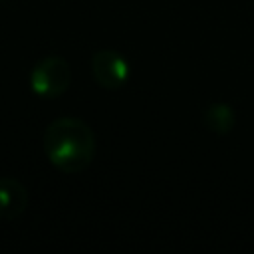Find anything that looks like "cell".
I'll return each instance as SVG.
<instances>
[{
    "label": "cell",
    "mask_w": 254,
    "mask_h": 254,
    "mask_svg": "<svg viewBox=\"0 0 254 254\" xmlns=\"http://www.w3.org/2000/svg\"><path fill=\"white\" fill-rule=\"evenodd\" d=\"M204 125L214 135H228L234 129V109L228 103H212L204 111Z\"/></svg>",
    "instance_id": "5"
},
{
    "label": "cell",
    "mask_w": 254,
    "mask_h": 254,
    "mask_svg": "<svg viewBox=\"0 0 254 254\" xmlns=\"http://www.w3.org/2000/svg\"><path fill=\"white\" fill-rule=\"evenodd\" d=\"M42 145L50 165L65 175L85 171L95 155V135L79 117H58L50 121L44 129Z\"/></svg>",
    "instance_id": "1"
},
{
    "label": "cell",
    "mask_w": 254,
    "mask_h": 254,
    "mask_svg": "<svg viewBox=\"0 0 254 254\" xmlns=\"http://www.w3.org/2000/svg\"><path fill=\"white\" fill-rule=\"evenodd\" d=\"M71 85V67L67 60L60 56H46L32 67L30 89L34 95L44 99L60 97Z\"/></svg>",
    "instance_id": "2"
},
{
    "label": "cell",
    "mask_w": 254,
    "mask_h": 254,
    "mask_svg": "<svg viewBox=\"0 0 254 254\" xmlns=\"http://www.w3.org/2000/svg\"><path fill=\"white\" fill-rule=\"evenodd\" d=\"M28 206L26 187L12 177H0V220L18 218Z\"/></svg>",
    "instance_id": "4"
},
{
    "label": "cell",
    "mask_w": 254,
    "mask_h": 254,
    "mask_svg": "<svg viewBox=\"0 0 254 254\" xmlns=\"http://www.w3.org/2000/svg\"><path fill=\"white\" fill-rule=\"evenodd\" d=\"M91 73L99 87L115 91L123 87L131 75L129 62L115 50H97L91 56Z\"/></svg>",
    "instance_id": "3"
}]
</instances>
